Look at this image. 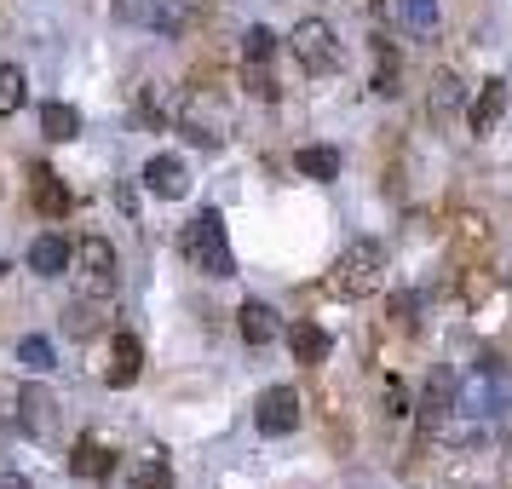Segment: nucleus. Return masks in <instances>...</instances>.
Listing matches in <instances>:
<instances>
[{
    "mask_svg": "<svg viewBox=\"0 0 512 489\" xmlns=\"http://www.w3.org/2000/svg\"><path fill=\"white\" fill-rule=\"evenodd\" d=\"M179 248H185V259L202 271V277H231L236 259H231V236H225V219L213 208H202L196 219L185 225V236H179Z\"/></svg>",
    "mask_w": 512,
    "mask_h": 489,
    "instance_id": "obj_1",
    "label": "nucleus"
},
{
    "mask_svg": "<svg viewBox=\"0 0 512 489\" xmlns=\"http://www.w3.org/2000/svg\"><path fill=\"white\" fill-rule=\"evenodd\" d=\"M380 282H386V242L363 236V242H351L346 254H340L328 288H334V294H346V300H363V294H374Z\"/></svg>",
    "mask_w": 512,
    "mask_h": 489,
    "instance_id": "obj_2",
    "label": "nucleus"
},
{
    "mask_svg": "<svg viewBox=\"0 0 512 489\" xmlns=\"http://www.w3.org/2000/svg\"><path fill=\"white\" fill-rule=\"evenodd\" d=\"M288 47H294V58H300L305 75H334L340 70V35L323 24V18H305V24H294V35H288Z\"/></svg>",
    "mask_w": 512,
    "mask_h": 489,
    "instance_id": "obj_3",
    "label": "nucleus"
},
{
    "mask_svg": "<svg viewBox=\"0 0 512 489\" xmlns=\"http://www.w3.org/2000/svg\"><path fill=\"white\" fill-rule=\"evenodd\" d=\"M507 403H512V380L495 369V363H478V374H472V380L461 386V397H455V409H461V415H472V420L501 415Z\"/></svg>",
    "mask_w": 512,
    "mask_h": 489,
    "instance_id": "obj_4",
    "label": "nucleus"
},
{
    "mask_svg": "<svg viewBox=\"0 0 512 489\" xmlns=\"http://www.w3.org/2000/svg\"><path fill=\"white\" fill-rule=\"evenodd\" d=\"M254 420H259L265 438H288V432L300 426V392H294V386H271V392H259Z\"/></svg>",
    "mask_w": 512,
    "mask_h": 489,
    "instance_id": "obj_5",
    "label": "nucleus"
},
{
    "mask_svg": "<svg viewBox=\"0 0 512 489\" xmlns=\"http://www.w3.org/2000/svg\"><path fill=\"white\" fill-rule=\"evenodd\" d=\"M18 420H24V432L35 443H47L52 432H58V397H52L41 380H35V386H24V392H18Z\"/></svg>",
    "mask_w": 512,
    "mask_h": 489,
    "instance_id": "obj_6",
    "label": "nucleus"
},
{
    "mask_svg": "<svg viewBox=\"0 0 512 489\" xmlns=\"http://www.w3.org/2000/svg\"><path fill=\"white\" fill-rule=\"evenodd\" d=\"M144 185L156 190L162 202H179L190 190V167H185V156H150L144 162Z\"/></svg>",
    "mask_w": 512,
    "mask_h": 489,
    "instance_id": "obj_7",
    "label": "nucleus"
},
{
    "mask_svg": "<svg viewBox=\"0 0 512 489\" xmlns=\"http://www.w3.org/2000/svg\"><path fill=\"white\" fill-rule=\"evenodd\" d=\"M501 116H507V81H484V93L472 98L466 121H472V133L484 139V133H495V127H501Z\"/></svg>",
    "mask_w": 512,
    "mask_h": 489,
    "instance_id": "obj_8",
    "label": "nucleus"
},
{
    "mask_svg": "<svg viewBox=\"0 0 512 489\" xmlns=\"http://www.w3.org/2000/svg\"><path fill=\"white\" fill-rule=\"evenodd\" d=\"M236 328H242V340H248V346H271V340L282 334L277 311H271L265 300H248V305H242V311H236Z\"/></svg>",
    "mask_w": 512,
    "mask_h": 489,
    "instance_id": "obj_9",
    "label": "nucleus"
},
{
    "mask_svg": "<svg viewBox=\"0 0 512 489\" xmlns=\"http://www.w3.org/2000/svg\"><path fill=\"white\" fill-rule=\"evenodd\" d=\"M70 472H75V478H110V472H116V455H110V443L81 438V443L70 449Z\"/></svg>",
    "mask_w": 512,
    "mask_h": 489,
    "instance_id": "obj_10",
    "label": "nucleus"
},
{
    "mask_svg": "<svg viewBox=\"0 0 512 489\" xmlns=\"http://www.w3.org/2000/svg\"><path fill=\"white\" fill-rule=\"evenodd\" d=\"M29 271L64 277V271H70V242H64V236H35V242H29Z\"/></svg>",
    "mask_w": 512,
    "mask_h": 489,
    "instance_id": "obj_11",
    "label": "nucleus"
},
{
    "mask_svg": "<svg viewBox=\"0 0 512 489\" xmlns=\"http://www.w3.org/2000/svg\"><path fill=\"white\" fill-rule=\"evenodd\" d=\"M288 351H294V363H323L328 351H334V340L317 323H294L288 328Z\"/></svg>",
    "mask_w": 512,
    "mask_h": 489,
    "instance_id": "obj_12",
    "label": "nucleus"
},
{
    "mask_svg": "<svg viewBox=\"0 0 512 489\" xmlns=\"http://www.w3.org/2000/svg\"><path fill=\"white\" fill-rule=\"evenodd\" d=\"M144 369V346H139V334H116V363H110V386H133Z\"/></svg>",
    "mask_w": 512,
    "mask_h": 489,
    "instance_id": "obj_13",
    "label": "nucleus"
},
{
    "mask_svg": "<svg viewBox=\"0 0 512 489\" xmlns=\"http://www.w3.org/2000/svg\"><path fill=\"white\" fill-rule=\"evenodd\" d=\"M294 167H300L305 179H340V150H328V144H305L300 156H294Z\"/></svg>",
    "mask_w": 512,
    "mask_h": 489,
    "instance_id": "obj_14",
    "label": "nucleus"
},
{
    "mask_svg": "<svg viewBox=\"0 0 512 489\" xmlns=\"http://www.w3.org/2000/svg\"><path fill=\"white\" fill-rule=\"evenodd\" d=\"M392 12L409 35H432L438 29V0H392Z\"/></svg>",
    "mask_w": 512,
    "mask_h": 489,
    "instance_id": "obj_15",
    "label": "nucleus"
},
{
    "mask_svg": "<svg viewBox=\"0 0 512 489\" xmlns=\"http://www.w3.org/2000/svg\"><path fill=\"white\" fill-rule=\"evenodd\" d=\"M35 208L41 213H70V190L52 167H35Z\"/></svg>",
    "mask_w": 512,
    "mask_h": 489,
    "instance_id": "obj_16",
    "label": "nucleus"
},
{
    "mask_svg": "<svg viewBox=\"0 0 512 489\" xmlns=\"http://www.w3.org/2000/svg\"><path fill=\"white\" fill-rule=\"evenodd\" d=\"M41 133H47L52 144H70L75 133H81V116H75L70 104H47V110H41Z\"/></svg>",
    "mask_w": 512,
    "mask_h": 489,
    "instance_id": "obj_17",
    "label": "nucleus"
},
{
    "mask_svg": "<svg viewBox=\"0 0 512 489\" xmlns=\"http://www.w3.org/2000/svg\"><path fill=\"white\" fill-rule=\"evenodd\" d=\"M18 363H24L29 374H47L52 363H58V357H52V340L47 334H24V340H18Z\"/></svg>",
    "mask_w": 512,
    "mask_h": 489,
    "instance_id": "obj_18",
    "label": "nucleus"
},
{
    "mask_svg": "<svg viewBox=\"0 0 512 489\" xmlns=\"http://www.w3.org/2000/svg\"><path fill=\"white\" fill-rule=\"evenodd\" d=\"M18 110H24V70L0 64V116H18Z\"/></svg>",
    "mask_w": 512,
    "mask_h": 489,
    "instance_id": "obj_19",
    "label": "nucleus"
},
{
    "mask_svg": "<svg viewBox=\"0 0 512 489\" xmlns=\"http://www.w3.org/2000/svg\"><path fill=\"white\" fill-rule=\"evenodd\" d=\"M81 265L98 271V277H110V271H116V248H110L104 236H87V242H81Z\"/></svg>",
    "mask_w": 512,
    "mask_h": 489,
    "instance_id": "obj_20",
    "label": "nucleus"
},
{
    "mask_svg": "<svg viewBox=\"0 0 512 489\" xmlns=\"http://www.w3.org/2000/svg\"><path fill=\"white\" fill-rule=\"evenodd\" d=\"M133 489H173V472H167L162 455H144L139 472H133Z\"/></svg>",
    "mask_w": 512,
    "mask_h": 489,
    "instance_id": "obj_21",
    "label": "nucleus"
},
{
    "mask_svg": "<svg viewBox=\"0 0 512 489\" xmlns=\"http://www.w3.org/2000/svg\"><path fill=\"white\" fill-rule=\"evenodd\" d=\"M449 409H455V380H449V374H438V380L426 386V420H443Z\"/></svg>",
    "mask_w": 512,
    "mask_h": 489,
    "instance_id": "obj_22",
    "label": "nucleus"
},
{
    "mask_svg": "<svg viewBox=\"0 0 512 489\" xmlns=\"http://www.w3.org/2000/svg\"><path fill=\"white\" fill-rule=\"evenodd\" d=\"M271 52H277V35H271L265 24H254L248 35H242V58H248V64H265Z\"/></svg>",
    "mask_w": 512,
    "mask_h": 489,
    "instance_id": "obj_23",
    "label": "nucleus"
},
{
    "mask_svg": "<svg viewBox=\"0 0 512 489\" xmlns=\"http://www.w3.org/2000/svg\"><path fill=\"white\" fill-rule=\"evenodd\" d=\"M116 18L121 24H162L156 0H116Z\"/></svg>",
    "mask_w": 512,
    "mask_h": 489,
    "instance_id": "obj_24",
    "label": "nucleus"
},
{
    "mask_svg": "<svg viewBox=\"0 0 512 489\" xmlns=\"http://www.w3.org/2000/svg\"><path fill=\"white\" fill-rule=\"evenodd\" d=\"M432 87H438V93H432V110H438V116H443V110H455V104H461V81H455L449 70H443L438 81H432Z\"/></svg>",
    "mask_w": 512,
    "mask_h": 489,
    "instance_id": "obj_25",
    "label": "nucleus"
},
{
    "mask_svg": "<svg viewBox=\"0 0 512 489\" xmlns=\"http://www.w3.org/2000/svg\"><path fill=\"white\" fill-rule=\"evenodd\" d=\"M64 328H70L75 340H87V334L98 328V317H87V305H70V311H64Z\"/></svg>",
    "mask_w": 512,
    "mask_h": 489,
    "instance_id": "obj_26",
    "label": "nucleus"
},
{
    "mask_svg": "<svg viewBox=\"0 0 512 489\" xmlns=\"http://www.w3.org/2000/svg\"><path fill=\"white\" fill-rule=\"evenodd\" d=\"M0 489H29V478H18V472H0Z\"/></svg>",
    "mask_w": 512,
    "mask_h": 489,
    "instance_id": "obj_27",
    "label": "nucleus"
},
{
    "mask_svg": "<svg viewBox=\"0 0 512 489\" xmlns=\"http://www.w3.org/2000/svg\"><path fill=\"white\" fill-rule=\"evenodd\" d=\"M6 271H12V265H6V259H0V277H6Z\"/></svg>",
    "mask_w": 512,
    "mask_h": 489,
    "instance_id": "obj_28",
    "label": "nucleus"
}]
</instances>
